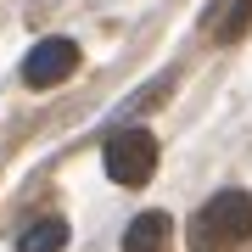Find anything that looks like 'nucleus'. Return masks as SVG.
Masks as SVG:
<instances>
[{"label": "nucleus", "mask_w": 252, "mask_h": 252, "mask_svg": "<svg viewBox=\"0 0 252 252\" xmlns=\"http://www.w3.org/2000/svg\"><path fill=\"white\" fill-rule=\"evenodd\" d=\"M168 213H140V219H129V230H124V252H168Z\"/></svg>", "instance_id": "nucleus-4"}, {"label": "nucleus", "mask_w": 252, "mask_h": 252, "mask_svg": "<svg viewBox=\"0 0 252 252\" xmlns=\"http://www.w3.org/2000/svg\"><path fill=\"white\" fill-rule=\"evenodd\" d=\"M247 235H252V196L247 190H219L190 219V252H230Z\"/></svg>", "instance_id": "nucleus-1"}, {"label": "nucleus", "mask_w": 252, "mask_h": 252, "mask_svg": "<svg viewBox=\"0 0 252 252\" xmlns=\"http://www.w3.org/2000/svg\"><path fill=\"white\" fill-rule=\"evenodd\" d=\"M247 28H252V0H235V6L224 11V23H219L213 34H219V39H241Z\"/></svg>", "instance_id": "nucleus-6"}, {"label": "nucleus", "mask_w": 252, "mask_h": 252, "mask_svg": "<svg viewBox=\"0 0 252 252\" xmlns=\"http://www.w3.org/2000/svg\"><path fill=\"white\" fill-rule=\"evenodd\" d=\"M157 174V140L146 129H118L107 140V180L112 185H146Z\"/></svg>", "instance_id": "nucleus-2"}, {"label": "nucleus", "mask_w": 252, "mask_h": 252, "mask_svg": "<svg viewBox=\"0 0 252 252\" xmlns=\"http://www.w3.org/2000/svg\"><path fill=\"white\" fill-rule=\"evenodd\" d=\"M67 247V224L62 219H39V224H28L17 235V252H62Z\"/></svg>", "instance_id": "nucleus-5"}, {"label": "nucleus", "mask_w": 252, "mask_h": 252, "mask_svg": "<svg viewBox=\"0 0 252 252\" xmlns=\"http://www.w3.org/2000/svg\"><path fill=\"white\" fill-rule=\"evenodd\" d=\"M73 73H79V45L73 39H39L23 56V84H34V90H51V84L73 79Z\"/></svg>", "instance_id": "nucleus-3"}]
</instances>
